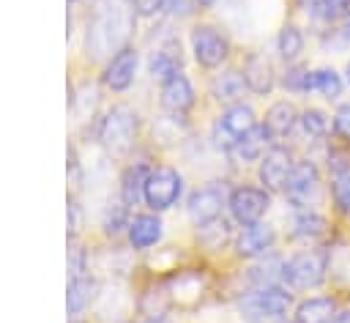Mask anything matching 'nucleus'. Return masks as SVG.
I'll list each match as a JSON object with an SVG mask.
<instances>
[{
    "mask_svg": "<svg viewBox=\"0 0 350 323\" xmlns=\"http://www.w3.org/2000/svg\"><path fill=\"white\" fill-rule=\"evenodd\" d=\"M331 197L336 208L350 216V164H334L331 170Z\"/></svg>",
    "mask_w": 350,
    "mask_h": 323,
    "instance_id": "obj_23",
    "label": "nucleus"
},
{
    "mask_svg": "<svg viewBox=\"0 0 350 323\" xmlns=\"http://www.w3.org/2000/svg\"><path fill=\"white\" fill-rule=\"evenodd\" d=\"M328 276V252L323 249H304L284 260L282 279L290 290H314Z\"/></svg>",
    "mask_w": 350,
    "mask_h": 323,
    "instance_id": "obj_2",
    "label": "nucleus"
},
{
    "mask_svg": "<svg viewBox=\"0 0 350 323\" xmlns=\"http://www.w3.org/2000/svg\"><path fill=\"white\" fill-rule=\"evenodd\" d=\"M293 167H295L293 151L284 148V145H271L265 151V156L260 159V181H262V189H268V192H284Z\"/></svg>",
    "mask_w": 350,
    "mask_h": 323,
    "instance_id": "obj_10",
    "label": "nucleus"
},
{
    "mask_svg": "<svg viewBox=\"0 0 350 323\" xmlns=\"http://www.w3.org/2000/svg\"><path fill=\"white\" fill-rule=\"evenodd\" d=\"M71 3H74V0H71Z\"/></svg>",
    "mask_w": 350,
    "mask_h": 323,
    "instance_id": "obj_39",
    "label": "nucleus"
},
{
    "mask_svg": "<svg viewBox=\"0 0 350 323\" xmlns=\"http://www.w3.org/2000/svg\"><path fill=\"white\" fill-rule=\"evenodd\" d=\"M191 52L202 68H219L230 57V41L219 27L197 25L191 30Z\"/></svg>",
    "mask_w": 350,
    "mask_h": 323,
    "instance_id": "obj_9",
    "label": "nucleus"
},
{
    "mask_svg": "<svg viewBox=\"0 0 350 323\" xmlns=\"http://www.w3.org/2000/svg\"><path fill=\"white\" fill-rule=\"evenodd\" d=\"M227 197H230V194L224 192V186H221L219 181H211V183L194 189V192L189 194V203H186L189 222H191L194 227H205V224L216 222V219L221 216L224 205H227Z\"/></svg>",
    "mask_w": 350,
    "mask_h": 323,
    "instance_id": "obj_7",
    "label": "nucleus"
},
{
    "mask_svg": "<svg viewBox=\"0 0 350 323\" xmlns=\"http://www.w3.org/2000/svg\"><path fill=\"white\" fill-rule=\"evenodd\" d=\"M314 14L323 22H342L350 14V0H320Z\"/></svg>",
    "mask_w": 350,
    "mask_h": 323,
    "instance_id": "obj_29",
    "label": "nucleus"
},
{
    "mask_svg": "<svg viewBox=\"0 0 350 323\" xmlns=\"http://www.w3.org/2000/svg\"><path fill=\"white\" fill-rule=\"evenodd\" d=\"M268 205H271V192L262 186H235L227 197V208L241 227L262 222Z\"/></svg>",
    "mask_w": 350,
    "mask_h": 323,
    "instance_id": "obj_8",
    "label": "nucleus"
},
{
    "mask_svg": "<svg viewBox=\"0 0 350 323\" xmlns=\"http://www.w3.org/2000/svg\"><path fill=\"white\" fill-rule=\"evenodd\" d=\"M243 90H249V88H246L241 71H224V74H219V77L211 82V93H213V99H216V101H224L227 107L235 104V101H241Z\"/></svg>",
    "mask_w": 350,
    "mask_h": 323,
    "instance_id": "obj_21",
    "label": "nucleus"
},
{
    "mask_svg": "<svg viewBox=\"0 0 350 323\" xmlns=\"http://www.w3.org/2000/svg\"><path fill=\"white\" fill-rule=\"evenodd\" d=\"M93 293H96V282H93L88 274H77V276H71V282H68V293H66L68 315H79V312H85L88 304L93 301Z\"/></svg>",
    "mask_w": 350,
    "mask_h": 323,
    "instance_id": "obj_22",
    "label": "nucleus"
},
{
    "mask_svg": "<svg viewBox=\"0 0 350 323\" xmlns=\"http://www.w3.org/2000/svg\"><path fill=\"white\" fill-rule=\"evenodd\" d=\"M254 126H257L254 109H252L249 104H243V101H235V104H230V107L219 115V120H216V129H213L216 145L224 148V151H232L235 142H238L241 137H246Z\"/></svg>",
    "mask_w": 350,
    "mask_h": 323,
    "instance_id": "obj_6",
    "label": "nucleus"
},
{
    "mask_svg": "<svg viewBox=\"0 0 350 323\" xmlns=\"http://www.w3.org/2000/svg\"><path fill=\"white\" fill-rule=\"evenodd\" d=\"M268 142H271L268 131H265L262 126H254L246 137H241V140L235 142V148H232L230 153H235L238 162H260V159L265 156Z\"/></svg>",
    "mask_w": 350,
    "mask_h": 323,
    "instance_id": "obj_20",
    "label": "nucleus"
},
{
    "mask_svg": "<svg viewBox=\"0 0 350 323\" xmlns=\"http://www.w3.org/2000/svg\"><path fill=\"white\" fill-rule=\"evenodd\" d=\"M325 227H328V222H325L323 214H317V211H298L295 214V230H293V235L295 238H317V235L325 233Z\"/></svg>",
    "mask_w": 350,
    "mask_h": 323,
    "instance_id": "obj_26",
    "label": "nucleus"
},
{
    "mask_svg": "<svg viewBox=\"0 0 350 323\" xmlns=\"http://www.w3.org/2000/svg\"><path fill=\"white\" fill-rule=\"evenodd\" d=\"M180 192H183V178L175 167L170 164H161V167H150L148 172V181H145V192H142V200L150 211H167L172 208L178 200H180Z\"/></svg>",
    "mask_w": 350,
    "mask_h": 323,
    "instance_id": "obj_4",
    "label": "nucleus"
},
{
    "mask_svg": "<svg viewBox=\"0 0 350 323\" xmlns=\"http://www.w3.org/2000/svg\"><path fill=\"white\" fill-rule=\"evenodd\" d=\"M293 307V296L282 285H262L249 290L241 301L238 309L249 323H265V320H282Z\"/></svg>",
    "mask_w": 350,
    "mask_h": 323,
    "instance_id": "obj_1",
    "label": "nucleus"
},
{
    "mask_svg": "<svg viewBox=\"0 0 350 323\" xmlns=\"http://www.w3.org/2000/svg\"><path fill=\"white\" fill-rule=\"evenodd\" d=\"M164 5H167V0H134L137 14H142V16H153V14H159Z\"/></svg>",
    "mask_w": 350,
    "mask_h": 323,
    "instance_id": "obj_31",
    "label": "nucleus"
},
{
    "mask_svg": "<svg viewBox=\"0 0 350 323\" xmlns=\"http://www.w3.org/2000/svg\"><path fill=\"white\" fill-rule=\"evenodd\" d=\"M98 140L109 156H129L137 140V112L126 104H118L107 112L98 129Z\"/></svg>",
    "mask_w": 350,
    "mask_h": 323,
    "instance_id": "obj_3",
    "label": "nucleus"
},
{
    "mask_svg": "<svg viewBox=\"0 0 350 323\" xmlns=\"http://www.w3.org/2000/svg\"><path fill=\"white\" fill-rule=\"evenodd\" d=\"M331 131H334L339 140H347V142H350V101H347V104H342V107L334 112Z\"/></svg>",
    "mask_w": 350,
    "mask_h": 323,
    "instance_id": "obj_30",
    "label": "nucleus"
},
{
    "mask_svg": "<svg viewBox=\"0 0 350 323\" xmlns=\"http://www.w3.org/2000/svg\"><path fill=\"white\" fill-rule=\"evenodd\" d=\"M312 90H317L323 99L334 101V99L342 96V90H345V79H342V74H336L334 68L325 66V68L312 71Z\"/></svg>",
    "mask_w": 350,
    "mask_h": 323,
    "instance_id": "obj_25",
    "label": "nucleus"
},
{
    "mask_svg": "<svg viewBox=\"0 0 350 323\" xmlns=\"http://www.w3.org/2000/svg\"><path fill=\"white\" fill-rule=\"evenodd\" d=\"M345 82H347V85H350V63H347V66H345Z\"/></svg>",
    "mask_w": 350,
    "mask_h": 323,
    "instance_id": "obj_37",
    "label": "nucleus"
},
{
    "mask_svg": "<svg viewBox=\"0 0 350 323\" xmlns=\"http://www.w3.org/2000/svg\"><path fill=\"white\" fill-rule=\"evenodd\" d=\"M282 88L290 93H309L312 90V71L306 66H290L282 77Z\"/></svg>",
    "mask_w": 350,
    "mask_h": 323,
    "instance_id": "obj_28",
    "label": "nucleus"
},
{
    "mask_svg": "<svg viewBox=\"0 0 350 323\" xmlns=\"http://www.w3.org/2000/svg\"><path fill=\"white\" fill-rule=\"evenodd\" d=\"M273 241H276V233H273L271 224H265V222L246 224V227H241V233L235 235V255H238V257H246V260L262 257V255L271 252Z\"/></svg>",
    "mask_w": 350,
    "mask_h": 323,
    "instance_id": "obj_12",
    "label": "nucleus"
},
{
    "mask_svg": "<svg viewBox=\"0 0 350 323\" xmlns=\"http://www.w3.org/2000/svg\"><path fill=\"white\" fill-rule=\"evenodd\" d=\"M137 49L134 47H120L112 57H109V63H107V68H104V85L109 88V90H115V93H120V90H126L131 82H134V74H137Z\"/></svg>",
    "mask_w": 350,
    "mask_h": 323,
    "instance_id": "obj_13",
    "label": "nucleus"
},
{
    "mask_svg": "<svg viewBox=\"0 0 350 323\" xmlns=\"http://www.w3.org/2000/svg\"><path fill=\"white\" fill-rule=\"evenodd\" d=\"M336 298L331 296H314V298H306L295 307V315H293V323H331L334 315H336Z\"/></svg>",
    "mask_w": 350,
    "mask_h": 323,
    "instance_id": "obj_18",
    "label": "nucleus"
},
{
    "mask_svg": "<svg viewBox=\"0 0 350 323\" xmlns=\"http://www.w3.org/2000/svg\"><path fill=\"white\" fill-rule=\"evenodd\" d=\"M194 5H197V0H167L164 8H170V11L178 14V16H186V14L194 11Z\"/></svg>",
    "mask_w": 350,
    "mask_h": 323,
    "instance_id": "obj_33",
    "label": "nucleus"
},
{
    "mask_svg": "<svg viewBox=\"0 0 350 323\" xmlns=\"http://www.w3.org/2000/svg\"><path fill=\"white\" fill-rule=\"evenodd\" d=\"M148 323H167V320H164V318H150Z\"/></svg>",
    "mask_w": 350,
    "mask_h": 323,
    "instance_id": "obj_38",
    "label": "nucleus"
},
{
    "mask_svg": "<svg viewBox=\"0 0 350 323\" xmlns=\"http://www.w3.org/2000/svg\"><path fill=\"white\" fill-rule=\"evenodd\" d=\"M320 192H323V178L317 164L312 159L295 162L290 181L284 186V197L295 205V211H312V205L320 200Z\"/></svg>",
    "mask_w": 350,
    "mask_h": 323,
    "instance_id": "obj_5",
    "label": "nucleus"
},
{
    "mask_svg": "<svg viewBox=\"0 0 350 323\" xmlns=\"http://www.w3.org/2000/svg\"><path fill=\"white\" fill-rule=\"evenodd\" d=\"M298 123H301V129H304L306 137H325L328 129H331L328 115H325L323 109H317V107H306V109L301 112Z\"/></svg>",
    "mask_w": 350,
    "mask_h": 323,
    "instance_id": "obj_27",
    "label": "nucleus"
},
{
    "mask_svg": "<svg viewBox=\"0 0 350 323\" xmlns=\"http://www.w3.org/2000/svg\"><path fill=\"white\" fill-rule=\"evenodd\" d=\"M331 323H350V309H339Z\"/></svg>",
    "mask_w": 350,
    "mask_h": 323,
    "instance_id": "obj_35",
    "label": "nucleus"
},
{
    "mask_svg": "<svg viewBox=\"0 0 350 323\" xmlns=\"http://www.w3.org/2000/svg\"><path fill=\"white\" fill-rule=\"evenodd\" d=\"M298 118H301V115H298L295 104H293V101H287V99H282V101H273V104L265 109L262 129L268 131V137H271V140H282V137H287V134L295 129Z\"/></svg>",
    "mask_w": 350,
    "mask_h": 323,
    "instance_id": "obj_16",
    "label": "nucleus"
},
{
    "mask_svg": "<svg viewBox=\"0 0 350 323\" xmlns=\"http://www.w3.org/2000/svg\"><path fill=\"white\" fill-rule=\"evenodd\" d=\"M334 38H336V44H339L342 49H350V14L339 22V27L334 30Z\"/></svg>",
    "mask_w": 350,
    "mask_h": 323,
    "instance_id": "obj_32",
    "label": "nucleus"
},
{
    "mask_svg": "<svg viewBox=\"0 0 350 323\" xmlns=\"http://www.w3.org/2000/svg\"><path fill=\"white\" fill-rule=\"evenodd\" d=\"M159 101H161V109L164 112H170L175 118H183L194 107V88H191L189 77L180 71V74L170 77L167 82H161Z\"/></svg>",
    "mask_w": 350,
    "mask_h": 323,
    "instance_id": "obj_11",
    "label": "nucleus"
},
{
    "mask_svg": "<svg viewBox=\"0 0 350 323\" xmlns=\"http://www.w3.org/2000/svg\"><path fill=\"white\" fill-rule=\"evenodd\" d=\"M276 52H279V57L287 60V63L298 60V55L304 52V33H301V27L284 25V27L279 30V36H276Z\"/></svg>",
    "mask_w": 350,
    "mask_h": 323,
    "instance_id": "obj_24",
    "label": "nucleus"
},
{
    "mask_svg": "<svg viewBox=\"0 0 350 323\" xmlns=\"http://www.w3.org/2000/svg\"><path fill=\"white\" fill-rule=\"evenodd\" d=\"M216 0H197V5H202V8H211Z\"/></svg>",
    "mask_w": 350,
    "mask_h": 323,
    "instance_id": "obj_36",
    "label": "nucleus"
},
{
    "mask_svg": "<svg viewBox=\"0 0 350 323\" xmlns=\"http://www.w3.org/2000/svg\"><path fill=\"white\" fill-rule=\"evenodd\" d=\"M243 82L254 96H268L276 88V71L273 63L262 55V52H252L243 63Z\"/></svg>",
    "mask_w": 350,
    "mask_h": 323,
    "instance_id": "obj_14",
    "label": "nucleus"
},
{
    "mask_svg": "<svg viewBox=\"0 0 350 323\" xmlns=\"http://www.w3.org/2000/svg\"><path fill=\"white\" fill-rule=\"evenodd\" d=\"M161 219L156 214H137L134 219H129V227H126V235H129V244L134 249H150L161 241Z\"/></svg>",
    "mask_w": 350,
    "mask_h": 323,
    "instance_id": "obj_17",
    "label": "nucleus"
},
{
    "mask_svg": "<svg viewBox=\"0 0 350 323\" xmlns=\"http://www.w3.org/2000/svg\"><path fill=\"white\" fill-rule=\"evenodd\" d=\"M295 3H298L304 11H312V14H314V11H317V5H320V0H295Z\"/></svg>",
    "mask_w": 350,
    "mask_h": 323,
    "instance_id": "obj_34",
    "label": "nucleus"
},
{
    "mask_svg": "<svg viewBox=\"0 0 350 323\" xmlns=\"http://www.w3.org/2000/svg\"><path fill=\"white\" fill-rule=\"evenodd\" d=\"M148 172H150V167L142 164V162L129 164V167L123 170V178H120V203H123L126 208H131V205H137V203L142 200Z\"/></svg>",
    "mask_w": 350,
    "mask_h": 323,
    "instance_id": "obj_19",
    "label": "nucleus"
},
{
    "mask_svg": "<svg viewBox=\"0 0 350 323\" xmlns=\"http://www.w3.org/2000/svg\"><path fill=\"white\" fill-rule=\"evenodd\" d=\"M180 66H183V55H180V41L178 38H167L161 47H156L150 52V60H148L150 77L161 79V82L180 74Z\"/></svg>",
    "mask_w": 350,
    "mask_h": 323,
    "instance_id": "obj_15",
    "label": "nucleus"
}]
</instances>
